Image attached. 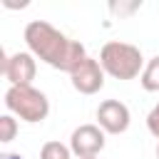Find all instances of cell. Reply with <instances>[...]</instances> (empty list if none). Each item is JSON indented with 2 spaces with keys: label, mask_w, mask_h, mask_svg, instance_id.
I'll list each match as a JSON object with an SVG mask.
<instances>
[{
  "label": "cell",
  "mask_w": 159,
  "mask_h": 159,
  "mask_svg": "<svg viewBox=\"0 0 159 159\" xmlns=\"http://www.w3.org/2000/svg\"><path fill=\"white\" fill-rule=\"evenodd\" d=\"M89 159H97V157H89Z\"/></svg>",
  "instance_id": "obj_14"
},
{
  "label": "cell",
  "mask_w": 159,
  "mask_h": 159,
  "mask_svg": "<svg viewBox=\"0 0 159 159\" xmlns=\"http://www.w3.org/2000/svg\"><path fill=\"white\" fill-rule=\"evenodd\" d=\"M147 129L159 139V102H157V104H154V109L147 114Z\"/></svg>",
  "instance_id": "obj_11"
},
{
  "label": "cell",
  "mask_w": 159,
  "mask_h": 159,
  "mask_svg": "<svg viewBox=\"0 0 159 159\" xmlns=\"http://www.w3.org/2000/svg\"><path fill=\"white\" fill-rule=\"evenodd\" d=\"M72 87L80 94H97L104 87V70L99 65V60L94 57H84L72 72H70Z\"/></svg>",
  "instance_id": "obj_7"
},
{
  "label": "cell",
  "mask_w": 159,
  "mask_h": 159,
  "mask_svg": "<svg viewBox=\"0 0 159 159\" xmlns=\"http://www.w3.org/2000/svg\"><path fill=\"white\" fill-rule=\"evenodd\" d=\"M139 82H142V87L147 92H159V55H154L144 65V70L139 75Z\"/></svg>",
  "instance_id": "obj_8"
},
{
  "label": "cell",
  "mask_w": 159,
  "mask_h": 159,
  "mask_svg": "<svg viewBox=\"0 0 159 159\" xmlns=\"http://www.w3.org/2000/svg\"><path fill=\"white\" fill-rule=\"evenodd\" d=\"M99 65H102L104 75H109L114 80H134V77L142 75V70H144L147 62H144L142 50L137 45L112 40V42L102 45V50H99Z\"/></svg>",
  "instance_id": "obj_2"
},
{
  "label": "cell",
  "mask_w": 159,
  "mask_h": 159,
  "mask_svg": "<svg viewBox=\"0 0 159 159\" xmlns=\"http://www.w3.org/2000/svg\"><path fill=\"white\" fill-rule=\"evenodd\" d=\"M17 134V119L12 114H2L0 117V142H12Z\"/></svg>",
  "instance_id": "obj_10"
},
{
  "label": "cell",
  "mask_w": 159,
  "mask_h": 159,
  "mask_svg": "<svg viewBox=\"0 0 159 159\" xmlns=\"http://www.w3.org/2000/svg\"><path fill=\"white\" fill-rule=\"evenodd\" d=\"M157 159H159V142H157Z\"/></svg>",
  "instance_id": "obj_13"
},
{
  "label": "cell",
  "mask_w": 159,
  "mask_h": 159,
  "mask_svg": "<svg viewBox=\"0 0 159 159\" xmlns=\"http://www.w3.org/2000/svg\"><path fill=\"white\" fill-rule=\"evenodd\" d=\"M25 42H27V52H32L37 60H42L45 65L62 70V72H72L84 57H89L80 40L67 37L65 32H60L57 27H52L45 20L27 22Z\"/></svg>",
  "instance_id": "obj_1"
},
{
  "label": "cell",
  "mask_w": 159,
  "mask_h": 159,
  "mask_svg": "<svg viewBox=\"0 0 159 159\" xmlns=\"http://www.w3.org/2000/svg\"><path fill=\"white\" fill-rule=\"evenodd\" d=\"M70 149L77 159L97 157L104 149V132L99 124H80L70 137Z\"/></svg>",
  "instance_id": "obj_6"
},
{
  "label": "cell",
  "mask_w": 159,
  "mask_h": 159,
  "mask_svg": "<svg viewBox=\"0 0 159 159\" xmlns=\"http://www.w3.org/2000/svg\"><path fill=\"white\" fill-rule=\"evenodd\" d=\"M37 72V62L32 52H12V55H2V75L10 82V87H20V84H32Z\"/></svg>",
  "instance_id": "obj_4"
},
{
  "label": "cell",
  "mask_w": 159,
  "mask_h": 159,
  "mask_svg": "<svg viewBox=\"0 0 159 159\" xmlns=\"http://www.w3.org/2000/svg\"><path fill=\"white\" fill-rule=\"evenodd\" d=\"M132 114L129 107L119 99H104L97 107V124L102 127L104 134H124L129 129Z\"/></svg>",
  "instance_id": "obj_5"
},
{
  "label": "cell",
  "mask_w": 159,
  "mask_h": 159,
  "mask_svg": "<svg viewBox=\"0 0 159 159\" xmlns=\"http://www.w3.org/2000/svg\"><path fill=\"white\" fill-rule=\"evenodd\" d=\"M40 159H72V149L62 142H45L40 149Z\"/></svg>",
  "instance_id": "obj_9"
},
{
  "label": "cell",
  "mask_w": 159,
  "mask_h": 159,
  "mask_svg": "<svg viewBox=\"0 0 159 159\" xmlns=\"http://www.w3.org/2000/svg\"><path fill=\"white\" fill-rule=\"evenodd\" d=\"M5 107L12 117L27 122V124H37L42 119H47L50 114V99L45 92H40L32 84H20V87H7L5 92Z\"/></svg>",
  "instance_id": "obj_3"
},
{
  "label": "cell",
  "mask_w": 159,
  "mask_h": 159,
  "mask_svg": "<svg viewBox=\"0 0 159 159\" xmlns=\"http://www.w3.org/2000/svg\"><path fill=\"white\" fill-rule=\"evenodd\" d=\"M0 159H22V157H20V154H10V152H7V154H2Z\"/></svg>",
  "instance_id": "obj_12"
}]
</instances>
